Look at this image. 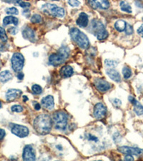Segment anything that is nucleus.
<instances>
[{
    "mask_svg": "<svg viewBox=\"0 0 143 161\" xmlns=\"http://www.w3.org/2000/svg\"><path fill=\"white\" fill-rule=\"evenodd\" d=\"M53 122L49 115L41 114L37 117L34 121V128L37 133L47 135L51 131Z\"/></svg>",
    "mask_w": 143,
    "mask_h": 161,
    "instance_id": "nucleus-1",
    "label": "nucleus"
},
{
    "mask_svg": "<svg viewBox=\"0 0 143 161\" xmlns=\"http://www.w3.org/2000/svg\"><path fill=\"white\" fill-rule=\"evenodd\" d=\"M70 49L67 47H62L58 50V52L52 54L49 57V62L53 66H59L66 61L70 55Z\"/></svg>",
    "mask_w": 143,
    "mask_h": 161,
    "instance_id": "nucleus-2",
    "label": "nucleus"
},
{
    "mask_svg": "<svg viewBox=\"0 0 143 161\" xmlns=\"http://www.w3.org/2000/svg\"><path fill=\"white\" fill-rule=\"evenodd\" d=\"M71 39L77 43V45L82 49H87L89 46L88 37L82 32L77 28H72L70 31Z\"/></svg>",
    "mask_w": 143,
    "mask_h": 161,
    "instance_id": "nucleus-3",
    "label": "nucleus"
},
{
    "mask_svg": "<svg viewBox=\"0 0 143 161\" xmlns=\"http://www.w3.org/2000/svg\"><path fill=\"white\" fill-rule=\"evenodd\" d=\"M67 115L63 111H57L53 115V124L59 130H64L67 125Z\"/></svg>",
    "mask_w": 143,
    "mask_h": 161,
    "instance_id": "nucleus-4",
    "label": "nucleus"
},
{
    "mask_svg": "<svg viewBox=\"0 0 143 161\" xmlns=\"http://www.w3.org/2000/svg\"><path fill=\"white\" fill-rule=\"evenodd\" d=\"M92 31H93L94 35L96 36L99 40H103V39H107V37H108V32L105 29V26L100 21L98 20H92Z\"/></svg>",
    "mask_w": 143,
    "mask_h": 161,
    "instance_id": "nucleus-5",
    "label": "nucleus"
},
{
    "mask_svg": "<svg viewBox=\"0 0 143 161\" xmlns=\"http://www.w3.org/2000/svg\"><path fill=\"white\" fill-rule=\"evenodd\" d=\"M41 9L45 13L57 17H63L65 14V11L62 7H57L55 4H46L41 7Z\"/></svg>",
    "mask_w": 143,
    "mask_h": 161,
    "instance_id": "nucleus-6",
    "label": "nucleus"
},
{
    "mask_svg": "<svg viewBox=\"0 0 143 161\" xmlns=\"http://www.w3.org/2000/svg\"><path fill=\"white\" fill-rule=\"evenodd\" d=\"M24 64V58L21 53L16 52L11 57V67L14 71L20 72L22 70Z\"/></svg>",
    "mask_w": 143,
    "mask_h": 161,
    "instance_id": "nucleus-7",
    "label": "nucleus"
},
{
    "mask_svg": "<svg viewBox=\"0 0 143 161\" xmlns=\"http://www.w3.org/2000/svg\"><path fill=\"white\" fill-rule=\"evenodd\" d=\"M118 151L125 155H131L136 156H141L143 157V149L132 148L129 146H122L119 147Z\"/></svg>",
    "mask_w": 143,
    "mask_h": 161,
    "instance_id": "nucleus-8",
    "label": "nucleus"
},
{
    "mask_svg": "<svg viewBox=\"0 0 143 161\" xmlns=\"http://www.w3.org/2000/svg\"><path fill=\"white\" fill-rule=\"evenodd\" d=\"M11 132L16 136L23 138L29 135V129L23 125H13L11 127Z\"/></svg>",
    "mask_w": 143,
    "mask_h": 161,
    "instance_id": "nucleus-9",
    "label": "nucleus"
},
{
    "mask_svg": "<svg viewBox=\"0 0 143 161\" xmlns=\"http://www.w3.org/2000/svg\"><path fill=\"white\" fill-rule=\"evenodd\" d=\"M107 113V108L102 103L96 104L94 108V116L97 119H102Z\"/></svg>",
    "mask_w": 143,
    "mask_h": 161,
    "instance_id": "nucleus-10",
    "label": "nucleus"
},
{
    "mask_svg": "<svg viewBox=\"0 0 143 161\" xmlns=\"http://www.w3.org/2000/svg\"><path fill=\"white\" fill-rule=\"evenodd\" d=\"M94 85L97 89L102 92H107L111 88V85L103 79H96L94 81Z\"/></svg>",
    "mask_w": 143,
    "mask_h": 161,
    "instance_id": "nucleus-11",
    "label": "nucleus"
},
{
    "mask_svg": "<svg viewBox=\"0 0 143 161\" xmlns=\"http://www.w3.org/2000/svg\"><path fill=\"white\" fill-rule=\"evenodd\" d=\"M88 1L92 7L94 9H107L110 7L108 0H88Z\"/></svg>",
    "mask_w": 143,
    "mask_h": 161,
    "instance_id": "nucleus-12",
    "label": "nucleus"
},
{
    "mask_svg": "<svg viewBox=\"0 0 143 161\" xmlns=\"http://www.w3.org/2000/svg\"><path fill=\"white\" fill-rule=\"evenodd\" d=\"M36 155L34 148L31 145H26L23 151V160H35Z\"/></svg>",
    "mask_w": 143,
    "mask_h": 161,
    "instance_id": "nucleus-13",
    "label": "nucleus"
},
{
    "mask_svg": "<svg viewBox=\"0 0 143 161\" xmlns=\"http://www.w3.org/2000/svg\"><path fill=\"white\" fill-rule=\"evenodd\" d=\"M22 92L18 89H10L6 93V98L7 101H13L16 99L19 98Z\"/></svg>",
    "mask_w": 143,
    "mask_h": 161,
    "instance_id": "nucleus-14",
    "label": "nucleus"
},
{
    "mask_svg": "<svg viewBox=\"0 0 143 161\" xmlns=\"http://www.w3.org/2000/svg\"><path fill=\"white\" fill-rule=\"evenodd\" d=\"M41 105L45 109L51 110L54 107V98L52 95H47L41 100Z\"/></svg>",
    "mask_w": 143,
    "mask_h": 161,
    "instance_id": "nucleus-15",
    "label": "nucleus"
},
{
    "mask_svg": "<svg viewBox=\"0 0 143 161\" xmlns=\"http://www.w3.org/2000/svg\"><path fill=\"white\" fill-rule=\"evenodd\" d=\"M22 35L24 37V38L27 39V40L30 42L35 41V33H34V30L31 29V28H25L22 32Z\"/></svg>",
    "mask_w": 143,
    "mask_h": 161,
    "instance_id": "nucleus-16",
    "label": "nucleus"
},
{
    "mask_svg": "<svg viewBox=\"0 0 143 161\" xmlns=\"http://www.w3.org/2000/svg\"><path fill=\"white\" fill-rule=\"evenodd\" d=\"M88 16H87V14L84 12L80 13L77 20V25L78 26L81 27H86L88 25Z\"/></svg>",
    "mask_w": 143,
    "mask_h": 161,
    "instance_id": "nucleus-17",
    "label": "nucleus"
},
{
    "mask_svg": "<svg viewBox=\"0 0 143 161\" xmlns=\"http://www.w3.org/2000/svg\"><path fill=\"white\" fill-rule=\"evenodd\" d=\"M107 74H108V76H109L110 78H111L112 80H114L115 82L119 83V82L121 81L120 74H119V72H117L116 69H107Z\"/></svg>",
    "mask_w": 143,
    "mask_h": 161,
    "instance_id": "nucleus-18",
    "label": "nucleus"
},
{
    "mask_svg": "<svg viewBox=\"0 0 143 161\" xmlns=\"http://www.w3.org/2000/svg\"><path fill=\"white\" fill-rule=\"evenodd\" d=\"M73 73L74 70L72 67L70 65H66V66L63 67L60 70V74L64 78H70L72 75Z\"/></svg>",
    "mask_w": 143,
    "mask_h": 161,
    "instance_id": "nucleus-19",
    "label": "nucleus"
},
{
    "mask_svg": "<svg viewBox=\"0 0 143 161\" xmlns=\"http://www.w3.org/2000/svg\"><path fill=\"white\" fill-rule=\"evenodd\" d=\"M12 79V74L8 70H4L0 73V81L2 83H5L6 82L11 80Z\"/></svg>",
    "mask_w": 143,
    "mask_h": 161,
    "instance_id": "nucleus-20",
    "label": "nucleus"
},
{
    "mask_svg": "<svg viewBox=\"0 0 143 161\" xmlns=\"http://www.w3.org/2000/svg\"><path fill=\"white\" fill-rule=\"evenodd\" d=\"M18 22H19L18 19L15 17H13V16H7V17H4L3 20V24L4 25H5V26L11 24L17 25Z\"/></svg>",
    "mask_w": 143,
    "mask_h": 161,
    "instance_id": "nucleus-21",
    "label": "nucleus"
},
{
    "mask_svg": "<svg viewBox=\"0 0 143 161\" xmlns=\"http://www.w3.org/2000/svg\"><path fill=\"white\" fill-rule=\"evenodd\" d=\"M132 105H134V111L137 115H143V106L139 102L135 100V102Z\"/></svg>",
    "mask_w": 143,
    "mask_h": 161,
    "instance_id": "nucleus-22",
    "label": "nucleus"
},
{
    "mask_svg": "<svg viewBox=\"0 0 143 161\" xmlns=\"http://www.w3.org/2000/svg\"><path fill=\"white\" fill-rule=\"evenodd\" d=\"M126 25V22H124L123 20H118L115 24V27L118 32H123L125 29Z\"/></svg>",
    "mask_w": 143,
    "mask_h": 161,
    "instance_id": "nucleus-23",
    "label": "nucleus"
},
{
    "mask_svg": "<svg viewBox=\"0 0 143 161\" xmlns=\"http://www.w3.org/2000/svg\"><path fill=\"white\" fill-rule=\"evenodd\" d=\"M120 8L123 11H125V12L128 13H132V8H131L130 5L128 2L122 1L120 2Z\"/></svg>",
    "mask_w": 143,
    "mask_h": 161,
    "instance_id": "nucleus-24",
    "label": "nucleus"
},
{
    "mask_svg": "<svg viewBox=\"0 0 143 161\" xmlns=\"http://www.w3.org/2000/svg\"><path fill=\"white\" fill-rule=\"evenodd\" d=\"M123 74L124 79H129L132 76V70L128 67H124L123 69Z\"/></svg>",
    "mask_w": 143,
    "mask_h": 161,
    "instance_id": "nucleus-25",
    "label": "nucleus"
},
{
    "mask_svg": "<svg viewBox=\"0 0 143 161\" xmlns=\"http://www.w3.org/2000/svg\"><path fill=\"white\" fill-rule=\"evenodd\" d=\"M31 22L34 24H38V23H41L42 22V18H41L40 15H34L31 18Z\"/></svg>",
    "mask_w": 143,
    "mask_h": 161,
    "instance_id": "nucleus-26",
    "label": "nucleus"
},
{
    "mask_svg": "<svg viewBox=\"0 0 143 161\" xmlns=\"http://www.w3.org/2000/svg\"><path fill=\"white\" fill-rule=\"evenodd\" d=\"M32 90L33 93L36 95H40L42 92V88L39 85H34L32 87Z\"/></svg>",
    "mask_w": 143,
    "mask_h": 161,
    "instance_id": "nucleus-27",
    "label": "nucleus"
},
{
    "mask_svg": "<svg viewBox=\"0 0 143 161\" xmlns=\"http://www.w3.org/2000/svg\"><path fill=\"white\" fill-rule=\"evenodd\" d=\"M6 12L8 15H17L19 14V11L18 9L15 7H10L6 9Z\"/></svg>",
    "mask_w": 143,
    "mask_h": 161,
    "instance_id": "nucleus-28",
    "label": "nucleus"
},
{
    "mask_svg": "<svg viewBox=\"0 0 143 161\" xmlns=\"http://www.w3.org/2000/svg\"><path fill=\"white\" fill-rule=\"evenodd\" d=\"M0 39L3 42H6L7 40V36H6L5 30L2 27H0Z\"/></svg>",
    "mask_w": 143,
    "mask_h": 161,
    "instance_id": "nucleus-29",
    "label": "nucleus"
},
{
    "mask_svg": "<svg viewBox=\"0 0 143 161\" xmlns=\"http://www.w3.org/2000/svg\"><path fill=\"white\" fill-rule=\"evenodd\" d=\"M105 65L109 67H115L117 66V63L116 61H114V60H105Z\"/></svg>",
    "mask_w": 143,
    "mask_h": 161,
    "instance_id": "nucleus-30",
    "label": "nucleus"
},
{
    "mask_svg": "<svg viewBox=\"0 0 143 161\" xmlns=\"http://www.w3.org/2000/svg\"><path fill=\"white\" fill-rule=\"evenodd\" d=\"M11 111L15 112V113H21V112L23 111V107L20 105H13L11 107Z\"/></svg>",
    "mask_w": 143,
    "mask_h": 161,
    "instance_id": "nucleus-31",
    "label": "nucleus"
},
{
    "mask_svg": "<svg viewBox=\"0 0 143 161\" xmlns=\"http://www.w3.org/2000/svg\"><path fill=\"white\" fill-rule=\"evenodd\" d=\"M68 3L72 7H75L80 5V2L78 0H68Z\"/></svg>",
    "mask_w": 143,
    "mask_h": 161,
    "instance_id": "nucleus-32",
    "label": "nucleus"
},
{
    "mask_svg": "<svg viewBox=\"0 0 143 161\" xmlns=\"http://www.w3.org/2000/svg\"><path fill=\"white\" fill-rule=\"evenodd\" d=\"M124 31H125L126 34H128V35H129V34H132V32H133L132 27L131 26V25H130L127 24L126 28H125V29H124Z\"/></svg>",
    "mask_w": 143,
    "mask_h": 161,
    "instance_id": "nucleus-33",
    "label": "nucleus"
},
{
    "mask_svg": "<svg viewBox=\"0 0 143 161\" xmlns=\"http://www.w3.org/2000/svg\"><path fill=\"white\" fill-rule=\"evenodd\" d=\"M17 3L20 4V7H30V4L28 2H24L22 1V0H17Z\"/></svg>",
    "mask_w": 143,
    "mask_h": 161,
    "instance_id": "nucleus-34",
    "label": "nucleus"
},
{
    "mask_svg": "<svg viewBox=\"0 0 143 161\" xmlns=\"http://www.w3.org/2000/svg\"><path fill=\"white\" fill-rule=\"evenodd\" d=\"M137 33L139 34L140 36H141L142 37H143V25H142L137 29Z\"/></svg>",
    "mask_w": 143,
    "mask_h": 161,
    "instance_id": "nucleus-35",
    "label": "nucleus"
},
{
    "mask_svg": "<svg viewBox=\"0 0 143 161\" xmlns=\"http://www.w3.org/2000/svg\"><path fill=\"white\" fill-rule=\"evenodd\" d=\"M4 136H5V131L2 128H0V140L3 139Z\"/></svg>",
    "mask_w": 143,
    "mask_h": 161,
    "instance_id": "nucleus-36",
    "label": "nucleus"
},
{
    "mask_svg": "<svg viewBox=\"0 0 143 161\" xmlns=\"http://www.w3.org/2000/svg\"><path fill=\"white\" fill-rule=\"evenodd\" d=\"M34 109H35L36 110H40V108H41V105H40V103L34 102Z\"/></svg>",
    "mask_w": 143,
    "mask_h": 161,
    "instance_id": "nucleus-37",
    "label": "nucleus"
},
{
    "mask_svg": "<svg viewBox=\"0 0 143 161\" xmlns=\"http://www.w3.org/2000/svg\"><path fill=\"white\" fill-rule=\"evenodd\" d=\"M124 160L132 161V160H134V158L131 155H127L125 157H124Z\"/></svg>",
    "mask_w": 143,
    "mask_h": 161,
    "instance_id": "nucleus-38",
    "label": "nucleus"
},
{
    "mask_svg": "<svg viewBox=\"0 0 143 161\" xmlns=\"http://www.w3.org/2000/svg\"><path fill=\"white\" fill-rule=\"evenodd\" d=\"M114 104H115L116 106H119V105H121L122 102H121L119 100H118V99H115V100H114Z\"/></svg>",
    "mask_w": 143,
    "mask_h": 161,
    "instance_id": "nucleus-39",
    "label": "nucleus"
},
{
    "mask_svg": "<svg viewBox=\"0 0 143 161\" xmlns=\"http://www.w3.org/2000/svg\"><path fill=\"white\" fill-rule=\"evenodd\" d=\"M17 29H15V28H14V27H11L10 29H9V32H10L11 34H15L16 33H17Z\"/></svg>",
    "mask_w": 143,
    "mask_h": 161,
    "instance_id": "nucleus-40",
    "label": "nucleus"
},
{
    "mask_svg": "<svg viewBox=\"0 0 143 161\" xmlns=\"http://www.w3.org/2000/svg\"><path fill=\"white\" fill-rule=\"evenodd\" d=\"M128 100H129V101H130L131 103L132 104H133L134 102H135V98L134 97H132V96H129V98H128Z\"/></svg>",
    "mask_w": 143,
    "mask_h": 161,
    "instance_id": "nucleus-41",
    "label": "nucleus"
},
{
    "mask_svg": "<svg viewBox=\"0 0 143 161\" xmlns=\"http://www.w3.org/2000/svg\"><path fill=\"white\" fill-rule=\"evenodd\" d=\"M17 78H18V79H19V80H22L23 78H24V74H23V73L18 74Z\"/></svg>",
    "mask_w": 143,
    "mask_h": 161,
    "instance_id": "nucleus-42",
    "label": "nucleus"
},
{
    "mask_svg": "<svg viewBox=\"0 0 143 161\" xmlns=\"http://www.w3.org/2000/svg\"><path fill=\"white\" fill-rule=\"evenodd\" d=\"M4 46L2 45V43H0V51H4Z\"/></svg>",
    "mask_w": 143,
    "mask_h": 161,
    "instance_id": "nucleus-43",
    "label": "nucleus"
},
{
    "mask_svg": "<svg viewBox=\"0 0 143 161\" xmlns=\"http://www.w3.org/2000/svg\"><path fill=\"white\" fill-rule=\"evenodd\" d=\"M23 99H24V102H26V101H27V100H28V98H27V97H26V96H23Z\"/></svg>",
    "mask_w": 143,
    "mask_h": 161,
    "instance_id": "nucleus-44",
    "label": "nucleus"
},
{
    "mask_svg": "<svg viewBox=\"0 0 143 161\" xmlns=\"http://www.w3.org/2000/svg\"><path fill=\"white\" fill-rule=\"evenodd\" d=\"M2 107V103H1V102H0V108H1Z\"/></svg>",
    "mask_w": 143,
    "mask_h": 161,
    "instance_id": "nucleus-45",
    "label": "nucleus"
},
{
    "mask_svg": "<svg viewBox=\"0 0 143 161\" xmlns=\"http://www.w3.org/2000/svg\"><path fill=\"white\" fill-rule=\"evenodd\" d=\"M142 20H143V18H142Z\"/></svg>",
    "mask_w": 143,
    "mask_h": 161,
    "instance_id": "nucleus-46",
    "label": "nucleus"
}]
</instances>
